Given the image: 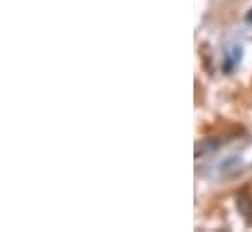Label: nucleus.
Returning a JSON list of instances; mask_svg holds the SVG:
<instances>
[{
    "label": "nucleus",
    "instance_id": "nucleus-3",
    "mask_svg": "<svg viewBox=\"0 0 252 232\" xmlns=\"http://www.w3.org/2000/svg\"><path fill=\"white\" fill-rule=\"evenodd\" d=\"M245 20H247L249 24H252V10H251V12H249V14H247V18H245Z\"/></svg>",
    "mask_w": 252,
    "mask_h": 232
},
{
    "label": "nucleus",
    "instance_id": "nucleus-2",
    "mask_svg": "<svg viewBox=\"0 0 252 232\" xmlns=\"http://www.w3.org/2000/svg\"><path fill=\"white\" fill-rule=\"evenodd\" d=\"M217 148H219V143H217V141L205 139V141H201V143L197 145V148H195V156H201V154H205V152H213V150H217Z\"/></svg>",
    "mask_w": 252,
    "mask_h": 232
},
{
    "label": "nucleus",
    "instance_id": "nucleus-1",
    "mask_svg": "<svg viewBox=\"0 0 252 232\" xmlns=\"http://www.w3.org/2000/svg\"><path fill=\"white\" fill-rule=\"evenodd\" d=\"M237 209L247 221H252V197L249 193H239L237 195Z\"/></svg>",
    "mask_w": 252,
    "mask_h": 232
}]
</instances>
